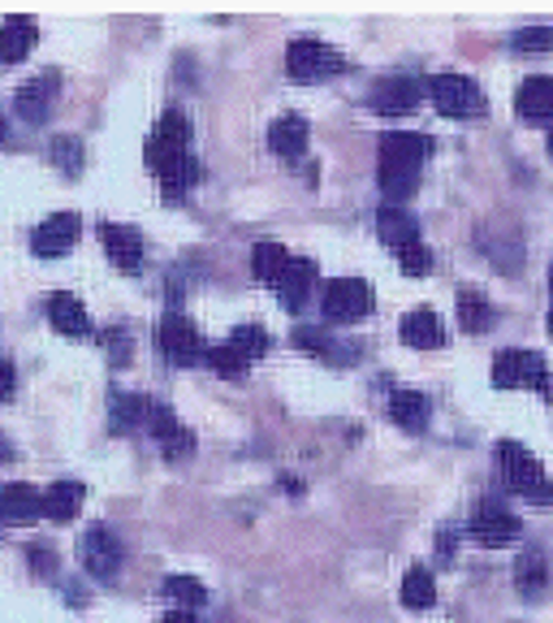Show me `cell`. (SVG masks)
I'll return each mask as SVG.
<instances>
[{
  "mask_svg": "<svg viewBox=\"0 0 553 623\" xmlns=\"http://www.w3.org/2000/svg\"><path fill=\"white\" fill-rule=\"evenodd\" d=\"M160 589H165L173 602H182L187 611H191V607H204L207 602V589L195 580V576H165V585H160Z\"/></svg>",
  "mask_w": 553,
  "mask_h": 623,
  "instance_id": "34",
  "label": "cell"
},
{
  "mask_svg": "<svg viewBox=\"0 0 553 623\" xmlns=\"http://www.w3.org/2000/svg\"><path fill=\"white\" fill-rule=\"evenodd\" d=\"M459 325L467 334H484L493 325V308L481 290H459Z\"/></svg>",
  "mask_w": 553,
  "mask_h": 623,
  "instance_id": "31",
  "label": "cell"
},
{
  "mask_svg": "<svg viewBox=\"0 0 553 623\" xmlns=\"http://www.w3.org/2000/svg\"><path fill=\"white\" fill-rule=\"evenodd\" d=\"M497 464H501V477L506 485L519 493V498H528V502H537V507H550L553 502V481L545 477V468H541V459L523 446V442H497Z\"/></svg>",
  "mask_w": 553,
  "mask_h": 623,
  "instance_id": "1",
  "label": "cell"
},
{
  "mask_svg": "<svg viewBox=\"0 0 553 623\" xmlns=\"http://www.w3.org/2000/svg\"><path fill=\"white\" fill-rule=\"evenodd\" d=\"M82 567L91 571V576H100V580H109V576H117V567H122V542L109 533V529H91L87 537H82Z\"/></svg>",
  "mask_w": 553,
  "mask_h": 623,
  "instance_id": "10",
  "label": "cell"
},
{
  "mask_svg": "<svg viewBox=\"0 0 553 623\" xmlns=\"http://www.w3.org/2000/svg\"><path fill=\"white\" fill-rule=\"evenodd\" d=\"M493 386L497 390H537L545 403H553V377L550 364L537 351H501L493 359Z\"/></svg>",
  "mask_w": 553,
  "mask_h": 623,
  "instance_id": "2",
  "label": "cell"
},
{
  "mask_svg": "<svg viewBox=\"0 0 553 623\" xmlns=\"http://www.w3.org/2000/svg\"><path fill=\"white\" fill-rule=\"evenodd\" d=\"M156 346H160V355H165V359H173V364H182V368L200 364V359L207 355L204 334L195 330V321H191L187 312H169V316L160 321V330H156Z\"/></svg>",
  "mask_w": 553,
  "mask_h": 623,
  "instance_id": "5",
  "label": "cell"
},
{
  "mask_svg": "<svg viewBox=\"0 0 553 623\" xmlns=\"http://www.w3.org/2000/svg\"><path fill=\"white\" fill-rule=\"evenodd\" d=\"M472 537L488 550H501V546H510L519 537V520L497 498H484L481 507L472 511Z\"/></svg>",
  "mask_w": 553,
  "mask_h": 623,
  "instance_id": "9",
  "label": "cell"
},
{
  "mask_svg": "<svg viewBox=\"0 0 553 623\" xmlns=\"http://www.w3.org/2000/svg\"><path fill=\"white\" fill-rule=\"evenodd\" d=\"M182 152H191V118H187L182 109H165L160 122H156L151 135H147L143 156H147L151 169H160L165 160H173V156H182Z\"/></svg>",
  "mask_w": 553,
  "mask_h": 623,
  "instance_id": "6",
  "label": "cell"
},
{
  "mask_svg": "<svg viewBox=\"0 0 553 623\" xmlns=\"http://www.w3.org/2000/svg\"><path fill=\"white\" fill-rule=\"evenodd\" d=\"M294 346H303L307 355L334 359V364H342V359H346V355H338V351H334V346H342V343H334L325 325H298V330H294Z\"/></svg>",
  "mask_w": 553,
  "mask_h": 623,
  "instance_id": "33",
  "label": "cell"
},
{
  "mask_svg": "<svg viewBox=\"0 0 553 623\" xmlns=\"http://www.w3.org/2000/svg\"><path fill=\"white\" fill-rule=\"evenodd\" d=\"M269 147H273L276 156H285V160L303 156V147H307V118H298V113L276 118L273 126H269Z\"/></svg>",
  "mask_w": 553,
  "mask_h": 623,
  "instance_id": "26",
  "label": "cell"
},
{
  "mask_svg": "<svg viewBox=\"0 0 553 623\" xmlns=\"http://www.w3.org/2000/svg\"><path fill=\"white\" fill-rule=\"evenodd\" d=\"M104 343H113V359H117V364H126V334H122V330L104 334Z\"/></svg>",
  "mask_w": 553,
  "mask_h": 623,
  "instance_id": "42",
  "label": "cell"
},
{
  "mask_svg": "<svg viewBox=\"0 0 553 623\" xmlns=\"http://www.w3.org/2000/svg\"><path fill=\"white\" fill-rule=\"evenodd\" d=\"M40 498L44 493H35V485L26 481L0 485V520L4 524H31L40 515Z\"/></svg>",
  "mask_w": 553,
  "mask_h": 623,
  "instance_id": "20",
  "label": "cell"
},
{
  "mask_svg": "<svg viewBox=\"0 0 553 623\" xmlns=\"http://www.w3.org/2000/svg\"><path fill=\"white\" fill-rule=\"evenodd\" d=\"M550 152H553V135H550Z\"/></svg>",
  "mask_w": 553,
  "mask_h": 623,
  "instance_id": "47",
  "label": "cell"
},
{
  "mask_svg": "<svg viewBox=\"0 0 553 623\" xmlns=\"http://www.w3.org/2000/svg\"><path fill=\"white\" fill-rule=\"evenodd\" d=\"M290 252H285V243H276V238H260L256 247H251V274L260 277L264 286H276L281 274L290 269Z\"/></svg>",
  "mask_w": 553,
  "mask_h": 623,
  "instance_id": "27",
  "label": "cell"
},
{
  "mask_svg": "<svg viewBox=\"0 0 553 623\" xmlns=\"http://www.w3.org/2000/svg\"><path fill=\"white\" fill-rule=\"evenodd\" d=\"M376 182H381V191H385L394 204H403L407 196H415V187H419V169H394V165H381V169H376Z\"/></svg>",
  "mask_w": 553,
  "mask_h": 623,
  "instance_id": "32",
  "label": "cell"
},
{
  "mask_svg": "<svg viewBox=\"0 0 553 623\" xmlns=\"http://www.w3.org/2000/svg\"><path fill=\"white\" fill-rule=\"evenodd\" d=\"M229 343L238 346V351H242L247 359H260V355L269 351V334H264L260 325H238V330L229 334Z\"/></svg>",
  "mask_w": 553,
  "mask_h": 623,
  "instance_id": "36",
  "label": "cell"
},
{
  "mask_svg": "<svg viewBox=\"0 0 553 623\" xmlns=\"http://www.w3.org/2000/svg\"><path fill=\"white\" fill-rule=\"evenodd\" d=\"M87 502V485L82 481H57L48 485V493L40 498V515L53 520V524H69Z\"/></svg>",
  "mask_w": 553,
  "mask_h": 623,
  "instance_id": "18",
  "label": "cell"
},
{
  "mask_svg": "<svg viewBox=\"0 0 553 623\" xmlns=\"http://www.w3.org/2000/svg\"><path fill=\"white\" fill-rule=\"evenodd\" d=\"M156 442H160L165 459H191V455H195V433H191V429H182V424L165 429Z\"/></svg>",
  "mask_w": 553,
  "mask_h": 623,
  "instance_id": "35",
  "label": "cell"
},
{
  "mask_svg": "<svg viewBox=\"0 0 553 623\" xmlns=\"http://www.w3.org/2000/svg\"><path fill=\"white\" fill-rule=\"evenodd\" d=\"M437 602V580H432V571L428 567H411L407 576H403V607L407 611H428Z\"/></svg>",
  "mask_w": 553,
  "mask_h": 623,
  "instance_id": "29",
  "label": "cell"
},
{
  "mask_svg": "<svg viewBox=\"0 0 553 623\" xmlns=\"http://www.w3.org/2000/svg\"><path fill=\"white\" fill-rule=\"evenodd\" d=\"M13 390H18V372L9 359H0V399H13Z\"/></svg>",
  "mask_w": 553,
  "mask_h": 623,
  "instance_id": "41",
  "label": "cell"
},
{
  "mask_svg": "<svg viewBox=\"0 0 553 623\" xmlns=\"http://www.w3.org/2000/svg\"><path fill=\"white\" fill-rule=\"evenodd\" d=\"M61 91V74L57 69H44L40 78H31L22 91H18V118L26 122H44L53 113V96Z\"/></svg>",
  "mask_w": 553,
  "mask_h": 623,
  "instance_id": "14",
  "label": "cell"
},
{
  "mask_svg": "<svg viewBox=\"0 0 553 623\" xmlns=\"http://www.w3.org/2000/svg\"><path fill=\"white\" fill-rule=\"evenodd\" d=\"M515 585H519V593L528 598V602H537L545 589H550V563H545V554L541 550H523L515 558Z\"/></svg>",
  "mask_w": 553,
  "mask_h": 623,
  "instance_id": "25",
  "label": "cell"
},
{
  "mask_svg": "<svg viewBox=\"0 0 553 623\" xmlns=\"http://www.w3.org/2000/svg\"><path fill=\"white\" fill-rule=\"evenodd\" d=\"M515 109L523 122H553V78L550 74H532L519 82L515 91Z\"/></svg>",
  "mask_w": 553,
  "mask_h": 623,
  "instance_id": "15",
  "label": "cell"
},
{
  "mask_svg": "<svg viewBox=\"0 0 553 623\" xmlns=\"http://www.w3.org/2000/svg\"><path fill=\"white\" fill-rule=\"evenodd\" d=\"M207 368H212V372H221V377H229V381H242V377H247V368H251V359L225 338V343L207 346Z\"/></svg>",
  "mask_w": 553,
  "mask_h": 623,
  "instance_id": "30",
  "label": "cell"
},
{
  "mask_svg": "<svg viewBox=\"0 0 553 623\" xmlns=\"http://www.w3.org/2000/svg\"><path fill=\"white\" fill-rule=\"evenodd\" d=\"M48 321H53V330L66 334V338H87V334H91V316H87L82 299L69 294V290L48 294Z\"/></svg>",
  "mask_w": 553,
  "mask_h": 623,
  "instance_id": "17",
  "label": "cell"
},
{
  "mask_svg": "<svg viewBox=\"0 0 553 623\" xmlns=\"http://www.w3.org/2000/svg\"><path fill=\"white\" fill-rule=\"evenodd\" d=\"M325 316L334 325H354L372 312V286L363 277H334L329 290H325Z\"/></svg>",
  "mask_w": 553,
  "mask_h": 623,
  "instance_id": "7",
  "label": "cell"
},
{
  "mask_svg": "<svg viewBox=\"0 0 553 623\" xmlns=\"http://www.w3.org/2000/svg\"><path fill=\"white\" fill-rule=\"evenodd\" d=\"M53 160L66 165V169H78L82 165V143L78 138H53Z\"/></svg>",
  "mask_w": 553,
  "mask_h": 623,
  "instance_id": "40",
  "label": "cell"
},
{
  "mask_svg": "<svg viewBox=\"0 0 553 623\" xmlns=\"http://www.w3.org/2000/svg\"><path fill=\"white\" fill-rule=\"evenodd\" d=\"M394 256H398L403 274H411V277H424L428 269H432V252H428L424 243H407V247H398Z\"/></svg>",
  "mask_w": 553,
  "mask_h": 623,
  "instance_id": "38",
  "label": "cell"
},
{
  "mask_svg": "<svg viewBox=\"0 0 553 623\" xmlns=\"http://www.w3.org/2000/svg\"><path fill=\"white\" fill-rule=\"evenodd\" d=\"M376 234H381V243H390V252H398L407 243H419V221L407 208H381L376 212Z\"/></svg>",
  "mask_w": 553,
  "mask_h": 623,
  "instance_id": "24",
  "label": "cell"
},
{
  "mask_svg": "<svg viewBox=\"0 0 553 623\" xmlns=\"http://www.w3.org/2000/svg\"><path fill=\"white\" fill-rule=\"evenodd\" d=\"M4 459H13V450H9V442L0 437V464H4Z\"/></svg>",
  "mask_w": 553,
  "mask_h": 623,
  "instance_id": "44",
  "label": "cell"
},
{
  "mask_svg": "<svg viewBox=\"0 0 553 623\" xmlns=\"http://www.w3.org/2000/svg\"><path fill=\"white\" fill-rule=\"evenodd\" d=\"M398 334H403V343L415 346V351H437V346L445 343V325H441V316H437L428 303H419V308H411V312L403 316Z\"/></svg>",
  "mask_w": 553,
  "mask_h": 623,
  "instance_id": "16",
  "label": "cell"
},
{
  "mask_svg": "<svg viewBox=\"0 0 553 623\" xmlns=\"http://www.w3.org/2000/svg\"><path fill=\"white\" fill-rule=\"evenodd\" d=\"M78 234H82V221H78V212H53L40 230H35V238H31V247L40 252V256H66L69 247L78 243Z\"/></svg>",
  "mask_w": 553,
  "mask_h": 623,
  "instance_id": "12",
  "label": "cell"
},
{
  "mask_svg": "<svg viewBox=\"0 0 553 623\" xmlns=\"http://www.w3.org/2000/svg\"><path fill=\"white\" fill-rule=\"evenodd\" d=\"M515 53H553V26H523L515 35Z\"/></svg>",
  "mask_w": 553,
  "mask_h": 623,
  "instance_id": "37",
  "label": "cell"
},
{
  "mask_svg": "<svg viewBox=\"0 0 553 623\" xmlns=\"http://www.w3.org/2000/svg\"><path fill=\"white\" fill-rule=\"evenodd\" d=\"M424 91L432 96V104L445 118H484V109H488L476 78H467V74H432L424 82Z\"/></svg>",
  "mask_w": 553,
  "mask_h": 623,
  "instance_id": "3",
  "label": "cell"
},
{
  "mask_svg": "<svg viewBox=\"0 0 553 623\" xmlns=\"http://www.w3.org/2000/svg\"><path fill=\"white\" fill-rule=\"evenodd\" d=\"M285 69H290L294 82H320V78H334V74L342 69V57H338L325 40L303 35V40H290V48H285Z\"/></svg>",
  "mask_w": 553,
  "mask_h": 623,
  "instance_id": "4",
  "label": "cell"
},
{
  "mask_svg": "<svg viewBox=\"0 0 553 623\" xmlns=\"http://www.w3.org/2000/svg\"><path fill=\"white\" fill-rule=\"evenodd\" d=\"M156 399H147V394H122L117 403H113V429L117 433H131V429H151V415H156Z\"/></svg>",
  "mask_w": 553,
  "mask_h": 623,
  "instance_id": "28",
  "label": "cell"
},
{
  "mask_svg": "<svg viewBox=\"0 0 553 623\" xmlns=\"http://www.w3.org/2000/svg\"><path fill=\"white\" fill-rule=\"evenodd\" d=\"M26 563H31L35 571H44V576H53V571H57V554H53L48 542H31V546H26Z\"/></svg>",
  "mask_w": 553,
  "mask_h": 623,
  "instance_id": "39",
  "label": "cell"
},
{
  "mask_svg": "<svg viewBox=\"0 0 553 623\" xmlns=\"http://www.w3.org/2000/svg\"><path fill=\"white\" fill-rule=\"evenodd\" d=\"M390 415H394L398 429L424 433L428 420H432V403H428V394H419V390H394V394H390Z\"/></svg>",
  "mask_w": 553,
  "mask_h": 623,
  "instance_id": "23",
  "label": "cell"
},
{
  "mask_svg": "<svg viewBox=\"0 0 553 623\" xmlns=\"http://www.w3.org/2000/svg\"><path fill=\"white\" fill-rule=\"evenodd\" d=\"M428 156H432V138L428 135H411V131H390V135H381V165L419 169Z\"/></svg>",
  "mask_w": 553,
  "mask_h": 623,
  "instance_id": "11",
  "label": "cell"
},
{
  "mask_svg": "<svg viewBox=\"0 0 553 623\" xmlns=\"http://www.w3.org/2000/svg\"><path fill=\"white\" fill-rule=\"evenodd\" d=\"M35 22L26 18V13H13V18H4L0 22V62L4 66H13V62H22L31 48H35Z\"/></svg>",
  "mask_w": 553,
  "mask_h": 623,
  "instance_id": "22",
  "label": "cell"
},
{
  "mask_svg": "<svg viewBox=\"0 0 553 623\" xmlns=\"http://www.w3.org/2000/svg\"><path fill=\"white\" fill-rule=\"evenodd\" d=\"M156 178H160V191H165V200H182L191 187H200V178H204V165H200L191 152H182V156L165 160V165L156 169Z\"/></svg>",
  "mask_w": 553,
  "mask_h": 623,
  "instance_id": "19",
  "label": "cell"
},
{
  "mask_svg": "<svg viewBox=\"0 0 553 623\" xmlns=\"http://www.w3.org/2000/svg\"><path fill=\"white\" fill-rule=\"evenodd\" d=\"M550 286H553V269H550Z\"/></svg>",
  "mask_w": 553,
  "mask_h": 623,
  "instance_id": "46",
  "label": "cell"
},
{
  "mask_svg": "<svg viewBox=\"0 0 553 623\" xmlns=\"http://www.w3.org/2000/svg\"><path fill=\"white\" fill-rule=\"evenodd\" d=\"M100 243H104V252H109V260H113L117 269L135 274L138 265H143V238H138V230H131V225L100 221Z\"/></svg>",
  "mask_w": 553,
  "mask_h": 623,
  "instance_id": "13",
  "label": "cell"
},
{
  "mask_svg": "<svg viewBox=\"0 0 553 623\" xmlns=\"http://www.w3.org/2000/svg\"><path fill=\"white\" fill-rule=\"evenodd\" d=\"M160 623H200V620H195V611H169Z\"/></svg>",
  "mask_w": 553,
  "mask_h": 623,
  "instance_id": "43",
  "label": "cell"
},
{
  "mask_svg": "<svg viewBox=\"0 0 553 623\" xmlns=\"http://www.w3.org/2000/svg\"><path fill=\"white\" fill-rule=\"evenodd\" d=\"M419 100H424V82L415 74H385L368 87V109H376V113L398 118V113H411Z\"/></svg>",
  "mask_w": 553,
  "mask_h": 623,
  "instance_id": "8",
  "label": "cell"
},
{
  "mask_svg": "<svg viewBox=\"0 0 553 623\" xmlns=\"http://www.w3.org/2000/svg\"><path fill=\"white\" fill-rule=\"evenodd\" d=\"M312 281H316V260H307V256H294L290 260V269L281 274L276 281V294H281V303L290 308V312H298L303 303H307V294H312Z\"/></svg>",
  "mask_w": 553,
  "mask_h": 623,
  "instance_id": "21",
  "label": "cell"
},
{
  "mask_svg": "<svg viewBox=\"0 0 553 623\" xmlns=\"http://www.w3.org/2000/svg\"><path fill=\"white\" fill-rule=\"evenodd\" d=\"M550 334H553V312H550Z\"/></svg>",
  "mask_w": 553,
  "mask_h": 623,
  "instance_id": "45",
  "label": "cell"
}]
</instances>
